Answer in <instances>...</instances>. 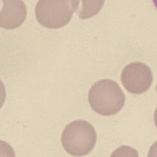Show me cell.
Here are the masks:
<instances>
[{
	"instance_id": "4",
	"label": "cell",
	"mask_w": 157,
	"mask_h": 157,
	"mask_svg": "<svg viewBox=\"0 0 157 157\" xmlns=\"http://www.w3.org/2000/svg\"><path fill=\"white\" fill-rule=\"evenodd\" d=\"M121 79L128 92L141 95L151 87L154 76L148 65L141 62H133L124 67Z\"/></svg>"
},
{
	"instance_id": "2",
	"label": "cell",
	"mask_w": 157,
	"mask_h": 157,
	"mask_svg": "<svg viewBox=\"0 0 157 157\" xmlns=\"http://www.w3.org/2000/svg\"><path fill=\"white\" fill-rule=\"evenodd\" d=\"M61 140L66 153L73 156L82 157L94 149L97 144V132L89 122L75 121L64 128Z\"/></svg>"
},
{
	"instance_id": "12",
	"label": "cell",
	"mask_w": 157,
	"mask_h": 157,
	"mask_svg": "<svg viewBox=\"0 0 157 157\" xmlns=\"http://www.w3.org/2000/svg\"><path fill=\"white\" fill-rule=\"evenodd\" d=\"M156 91H157V86H156Z\"/></svg>"
},
{
	"instance_id": "9",
	"label": "cell",
	"mask_w": 157,
	"mask_h": 157,
	"mask_svg": "<svg viewBox=\"0 0 157 157\" xmlns=\"http://www.w3.org/2000/svg\"><path fill=\"white\" fill-rule=\"evenodd\" d=\"M6 100V87L4 83L0 80V109L3 107Z\"/></svg>"
},
{
	"instance_id": "8",
	"label": "cell",
	"mask_w": 157,
	"mask_h": 157,
	"mask_svg": "<svg viewBox=\"0 0 157 157\" xmlns=\"http://www.w3.org/2000/svg\"><path fill=\"white\" fill-rule=\"evenodd\" d=\"M0 157H16L11 145L0 140Z\"/></svg>"
},
{
	"instance_id": "6",
	"label": "cell",
	"mask_w": 157,
	"mask_h": 157,
	"mask_svg": "<svg viewBox=\"0 0 157 157\" xmlns=\"http://www.w3.org/2000/svg\"><path fill=\"white\" fill-rule=\"evenodd\" d=\"M105 0H71V6L82 19L90 18L102 9Z\"/></svg>"
},
{
	"instance_id": "5",
	"label": "cell",
	"mask_w": 157,
	"mask_h": 157,
	"mask_svg": "<svg viewBox=\"0 0 157 157\" xmlns=\"http://www.w3.org/2000/svg\"><path fill=\"white\" fill-rule=\"evenodd\" d=\"M27 17V7L23 0H3L0 11V27L14 29L23 24Z\"/></svg>"
},
{
	"instance_id": "7",
	"label": "cell",
	"mask_w": 157,
	"mask_h": 157,
	"mask_svg": "<svg viewBox=\"0 0 157 157\" xmlns=\"http://www.w3.org/2000/svg\"><path fill=\"white\" fill-rule=\"evenodd\" d=\"M110 157H139V154L134 148L128 145H122L117 148L111 154Z\"/></svg>"
},
{
	"instance_id": "10",
	"label": "cell",
	"mask_w": 157,
	"mask_h": 157,
	"mask_svg": "<svg viewBox=\"0 0 157 157\" xmlns=\"http://www.w3.org/2000/svg\"><path fill=\"white\" fill-rule=\"evenodd\" d=\"M148 157H157V141L150 147L148 152Z\"/></svg>"
},
{
	"instance_id": "11",
	"label": "cell",
	"mask_w": 157,
	"mask_h": 157,
	"mask_svg": "<svg viewBox=\"0 0 157 157\" xmlns=\"http://www.w3.org/2000/svg\"><path fill=\"white\" fill-rule=\"evenodd\" d=\"M154 121H155V124L157 128V108L155 109V114H154Z\"/></svg>"
},
{
	"instance_id": "3",
	"label": "cell",
	"mask_w": 157,
	"mask_h": 157,
	"mask_svg": "<svg viewBox=\"0 0 157 157\" xmlns=\"http://www.w3.org/2000/svg\"><path fill=\"white\" fill-rule=\"evenodd\" d=\"M71 0H39L35 7L37 21L48 29H61L73 17Z\"/></svg>"
},
{
	"instance_id": "1",
	"label": "cell",
	"mask_w": 157,
	"mask_h": 157,
	"mask_svg": "<svg viewBox=\"0 0 157 157\" xmlns=\"http://www.w3.org/2000/svg\"><path fill=\"white\" fill-rule=\"evenodd\" d=\"M125 94L116 81L102 79L96 82L88 92L91 109L101 116L119 113L125 104Z\"/></svg>"
}]
</instances>
